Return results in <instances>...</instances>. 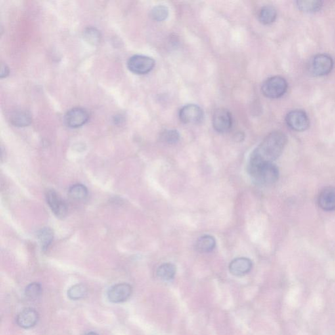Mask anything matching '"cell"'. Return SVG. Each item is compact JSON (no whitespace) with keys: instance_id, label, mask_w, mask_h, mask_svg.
I'll return each mask as SVG.
<instances>
[{"instance_id":"cell-1","label":"cell","mask_w":335,"mask_h":335,"mask_svg":"<svg viewBox=\"0 0 335 335\" xmlns=\"http://www.w3.org/2000/svg\"><path fill=\"white\" fill-rule=\"evenodd\" d=\"M288 138L281 131H274L266 136L259 146L251 154V165L273 163L281 156L286 148Z\"/></svg>"},{"instance_id":"cell-2","label":"cell","mask_w":335,"mask_h":335,"mask_svg":"<svg viewBox=\"0 0 335 335\" xmlns=\"http://www.w3.org/2000/svg\"><path fill=\"white\" fill-rule=\"evenodd\" d=\"M248 170L253 182L259 185H271L278 181L280 173L273 163L248 164Z\"/></svg>"},{"instance_id":"cell-3","label":"cell","mask_w":335,"mask_h":335,"mask_svg":"<svg viewBox=\"0 0 335 335\" xmlns=\"http://www.w3.org/2000/svg\"><path fill=\"white\" fill-rule=\"evenodd\" d=\"M288 89V82L284 77L274 76L270 77L263 83L261 91L266 97L276 99L284 96Z\"/></svg>"},{"instance_id":"cell-4","label":"cell","mask_w":335,"mask_h":335,"mask_svg":"<svg viewBox=\"0 0 335 335\" xmlns=\"http://www.w3.org/2000/svg\"><path fill=\"white\" fill-rule=\"evenodd\" d=\"M334 66V60L330 56L326 54H320L314 56L311 60L310 72L314 76H325L332 72Z\"/></svg>"},{"instance_id":"cell-5","label":"cell","mask_w":335,"mask_h":335,"mask_svg":"<svg viewBox=\"0 0 335 335\" xmlns=\"http://www.w3.org/2000/svg\"><path fill=\"white\" fill-rule=\"evenodd\" d=\"M156 62L152 58L144 55H135L128 60L127 67L131 72L138 75H145L152 72Z\"/></svg>"},{"instance_id":"cell-6","label":"cell","mask_w":335,"mask_h":335,"mask_svg":"<svg viewBox=\"0 0 335 335\" xmlns=\"http://www.w3.org/2000/svg\"><path fill=\"white\" fill-rule=\"evenodd\" d=\"M287 125L293 131L303 132L309 129L310 119L305 112L301 110L291 111L286 115Z\"/></svg>"},{"instance_id":"cell-7","label":"cell","mask_w":335,"mask_h":335,"mask_svg":"<svg viewBox=\"0 0 335 335\" xmlns=\"http://www.w3.org/2000/svg\"><path fill=\"white\" fill-rule=\"evenodd\" d=\"M89 112L82 108L71 109L64 116L65 124L72 129L82 127L89 121Z\"/></svg>"},{"instance_id":"cell-8","label":"cell","mask_w":335,"mask_h":335,"mask_svg":"<svg viewBox=\"0 0 335 335\" xmlns=\"http://www.w3.org/2000/svg\"><path fill=\"white\" fill-rule=\"evenodd\" d=\"M212 125L217 133H226L232 126V117L229 110L220 108L215 110L212 117Z\"/></svg>"},{"instance_id":"cell-9","label":"cell","mask_w":335,"mask_h":335,"mask_svg":"<svg viewBox=\"0 0 335 335\" xmlns=\"http://www.w3.org/2000/svg\"><path fill=\"white\" fill-rule=\"evenodd\" d=\"M179 117L185 124H197L202 121L204 113L197 105L188 104L180 110Z\"/></svg>"},{"instance_id":"cell-10","label":"cell","mask_w":335,"mask_h":335,"mask_svg":"<svg viewBox=\"0 0 335 335\" xmlns=\"http://www.w3.org/2000/svg\"><path fill=\"white\" fill-rule=\"evenodd\" d=\"M132 293L133 288L131 285L122 283L112 286L108 291V297L113 303H124L131 297Z\"/></svg>"},{"instance_id":"cell-11","label":"cell","mask_w":335,"mask_h":335,"mask_svg":"<svg viewBox=\"0 0 335 335\" xmlns=\"http://www.w3.org/2000/svg\"><path fill=\"white\" fill-rule=\"evenodd\" d=\"M46 200H47L50 208L56 217L63 218L66 216L67 214L66 204L55 190L52 189L47 190L46 193Z\"/></svg>"},{"instance_id":"cell-12","label":"cell","mask_w":335,"mask_h":335,"mask_svg":"<svg viewBox=\"0 0 335 335\" xmlns=\"http://www.w3.org/2000/svg\"><path fill=\"white\" fill-rule=\"evenodd\" d=\"M39 320V314L35 310L26 309L23 310L16 317L18 326L23 329H30L34 327Z\"/></svg>"},{"instance_id":"cell-13","label":"cell","mask_w":335,"mask_h":335,"mask_svg":"<svg viewBox=\"0 0 335 335\" xmlns=\"http://www.w3.org/2000/svg\"><path fill=\"white\" fill-rule=\"evenodd\" d=\"M318 204L325 211L335 210V187H328L322 189L318 196Z\"/></svg>"},{"instance_id":"cell-14","label":"cell","mask_w":335,"mask_h":335,"mask_svg":"<svg viewBox=\"0 0 335 335\" xmlns=\"http://www.w3.org/2000/svg\"><path fill=\"white\" fill-rule=\"evenodd\" d=\"M252 261L246 257H239L234 259L230 263V273L236 276H242L249 273L252 269Z\"/></svg>"},{"instance_id":"cell-15","label":"cell","mask_w":335,"mask_h":335,"mask_svg":"<svg viewBox=\"0 0 335 335\" xmlns=\"http://www.w3.org/2000/svg\"><path fill=\"white\" fill-rule=\"evenodd\" d=\"M216 246L215 238L210 235H204L196 242V250L200 253H209L214 250Z\"/></svg>"},{"instance_id":"cell-16","label":"cell","mask_w":335,"mask_h":335,"mask_svg":"<svg viewBox=\"0 0 335 335\" xmlns=\"http://www.w3.org/2000/svg\"><path fill=\"white\" fill-rule=\"evenodd\" d=\"M296 5L301 11L307 13H314L319 11L323 6V1L317 0H302L297 1Z\"/></svg>"},{"instance_id":"cell-17","label":"cell","mask_w":335,"mask_h":335,"mask_svg":"<svg viewBox=\"0 0 335 335\" xmlns=\"http://www.w3.org/2000/svg\"><path fill=\"white\" fill-rule=\"evenodd\" d=\"M176 274V267L173 264L167 263L163 264L158 268L157 271V276L163 281H170L175 277Z\"/></svg>"},{"instance_id":"cell-18","label":"cell","mask_w":335,"mask_h":335,"mask_svg":"<svg viewBox=\"0 0 335 335\" xmlns=\"http://www.w3.org/2000/svg\"><path fill=\"white\" fill-rule=\"evenodd\" d=\"M12 125L17 127H25L30 125L31 117L28 112L24 111H17L11 115L10 118Z\"/></svg>"},{"instance_id":"cell-19","label":"cell","mask_w":335,"mask_h":335,"mask_svg":"<svg viewBox=\"0 0 335 335\" xmlns=\"http://www.w3.org/2000/svg\"><path fill=\"white\" fill-rule=\"evenodd\" d=\"M277 17V12L275 8L271 5L264 6L259 12V18L262 24L269 25L272 24Z\"/></svg>"},{"instance_id":"cell-20","label":"cell","mask_w":335,"mask_h":335,"mask_svg":"<svg viewBox=\"0 0 335 335\" xmlns=\"http://www.w3.org/2000/svg\"><path fill=\"white\" fill-rule=\"evenodd\" d=\"M53 231L50 228H43L37 233V238L43 250H46L49 248L53 240Z\"/></svg>"},{"instance_id":"cell-21","label":"cell","mask_w":335,"mask_h":335,"mask_svg":"<svg viewBox=\"0 0 335 335\" xmlns=\"http://www.w3.org/2000/svg\"><path fill=\"white\" fill-rule=\"evenodd\" d=\"M88 289L85 285L79 284L71 287L68 291L69 298L73 301L83 299L87 295Z\"/></svg>"},{"instance_id":"cell-22","label":"cell","mask_w":335,"mask_h":335,"mask_svg":"<svg viewBox=\"0 0 335 335\" xmlns=\"http://www.w3.org/2000/svg\"><path fill=\"white\" fill-rule=\"evenodd\" d=\"M69 195L75 200H84L88 196L87 187L82 184H75L69 189Z\"/></svg>"},{"instance_id":"cell-23","label":"cell","mask_w":335,"mask_h":335,"mask_svg":"<svg viewBox=\"0 0 335 335\" xmlns=\"http://www.w3.org/2000/svg\"><path fill=\"white\" fill-rule=\"evenodd\" d=\"M42 293V287L41 284L39 283L33 282L31 283L26 287L25 290V295L27 298L31 299V300H34L39 298L41 296Z\"/></svg>"},{"instance_id":"cell-24","label":"cell","mask_w":335,"mask_h":335,"mask_svg":"<svg viewBox=\"0 0 335 335\" xmlns=\"http://www.w3.org/2000/svg\"><path fill=\"white\" fill-rule=\"evenodd\" d=\"M168 9L165 5H158L155 7L151 12V16L154 20L161 22L166 20L168 16Z\"/></svg>"},{"instance_id":"cell-25","label":"cell","mask_w":335,"mask_h":335,"mask_svg":"<svg viewBox=\"0 0 335 335\" xmlns=\"http://www.w3.org/2000/svg\"><path fill=\"white\" fill-rule=\"evenodd\" d=\"M84 37L88 43L96 45L100 40V33L96 28H88L84 31Z\"/></svg>"},{"instance_id":"cell-26","label":"cell","mask_w":335,"mask_h":335,"mask_svg":"<svg viewBox=\"0 0 335 335\" xmlns=\"http://www.w3.org/2000/svg\"><path fill=\"white\" fill-rule=\"evenodd\" d=\"M179 134L175 130H168L161 135V140L168 144H176L179 140Z\"/></svg>"},{"instance_id":"cell-27","label":"cell","mask_w":335,"mask_h":335,"mask_svg":"<svg viewBox=\"0 0 335 335\" xmlns=\"http://www.w3.org/2000/svg\"><path fill=\"white\" fill-rule=\"evenodd\" d=\"M9 68H7V66L5 64H1V77L3 78V77H6L9 75Z\"/></svg>"},{"instance_id":"cell-28","label":"cell","mask_w":335,"mask_h":335,"mask_svg":"<svg viewBox=\"0 0 335 335\" xmlns=\"http://www.w3.org/2000/svg\"><path fill=\"white\" fill-rule=\"evenodd\" d=\"M85 335H99L96 334V333L95 332H91L87 333V334H86Z\"/></svg>"}]
</instances>
